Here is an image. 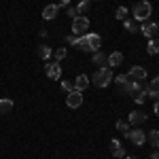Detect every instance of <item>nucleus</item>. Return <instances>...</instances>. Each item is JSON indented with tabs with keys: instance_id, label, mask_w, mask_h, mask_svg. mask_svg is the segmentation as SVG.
Segmentation results:
<instances>
[{
	"instance_id": "f257e3e1",
	"label": "nucleus",
	"mask_w": 159,
	"mask_h": 159,
	"mask_svg": "<svg viewBox=\"0 0 159 159\" xmlns=\"http://www.w3.org/2000/svg\"><path fill=\"white\" fill-rule=\"evenodd\" d=\"M74 47H79L81 51H87V53H96V51L102 49V38L98 34H83V36H76V43Z\"/></svg>"
},
{
	"instance_id": "f03ea898",
	"label": "nucleus",
	"mask_w": 159,
	"mask_h": 159,
	"mask_svg": "<svg viewBox=\"0 0 159 159\" xmlns=\"http://www.w3.org/2000/svg\"><path fill=\"white\" fill-rule=\"evenodd\" d=\"M151 13H153V7H151V2H147V0H142V2H136L134 9H132V15H134L136 21H147Z\"/></svg>"
},
{
	"instance_id": "7ed1b4c3",
	"label": "nucleus",
	"mask_w": 159,
	"mask_h": 159,
	"mask_svg": "<svg viewBox=\"0 0 159 159\" xmlns=\"http://www.w3.org/2000/svg\"><path fill=\"white\" fill-rule=\"evenodd\" d=\"M112 79H115V76H112V72H110V68L106 66V68H98V70H96L93 79H91V83H93L96 87H106Z\"/></svg>"
},
{
	"instance_id": "20e7f679",
	"label": "nucleus",
	"mask_w": 159,
	"mask_h": 159,
	"mask_svg": "<svg viewBox=\"0 0 159 159\" xmlns=\"http://www.w3.org/2000/svg\"><path fill=\"white\" fill-rule=\"evenodd\" d=\"M89 28V19H87L85 15H79V17H74L72 19V34L74 36H83V34H87L85 30Z\"/></svg>"
},
{
	"instance_id": "39448f33",
	"label": "nucleus",
	"mask_w": 159,
	"mask_h": 159,
	"mask_svg": "<svg viewBox=\"0 0 159 159\" xmlns=\"http://www.w3.org/2000/svg\"><path fill=\"white\" fill-rule=\"evenodd\" d=\"M127 138H129V142L136 144V147H142V144L147 142V134H144L140 127H132L129 134H127Z\"/></svg>"
},
{
	"instance_id": "423d86ee",
	"label": "nucleus",
	"mask_w": 159,
	"mask_h": 159,
	"mask_svg": "<svg viewBox=\"0 0 159 159\" xmlns=\"http://www.w3.org/2000/svg\"><path fill=\"white\" fill-rule=\"evenodd\" d=\"M66 104H68V108H79L81 104H83V91H68V98H66Z\"/></svg>"
},
{
	"instance_id": "0eeeda50",
	"label": "nucleus",
	"mask_w": 159,
	"mask_h": 159,
	"mask_svg": "<svg viewBox=\"0 0 159 159\" xmlns=\"http://www.w3.org/2000/svg\"><path fill=\"white\" fill-rule=\"evenodd\" d=\"M144 121H147V112H142V110H134V112H129V117H127V123L134 125V127L142 125Z\"/></svg>"
},
{
	"instance_id": "6e6552de",
	"label": "nucleus",
	"mask_w": 159,
	"mask_h": 159,
	"mask_svg": "<svg viewBox=\"0 0 159 159\" xmlns=\"http://www.w3.org/2000/svg\"><path fill=\"white\" fill-rule=\"evenodd\" d=\"M140 30H142V34H144V36L151 40V38H153V36L159 32V25L155 24V21H148V19H147V21L142 24V28H140Z\"/></svg>"
},
{
	"instance_id": "1a4fd4ad",
	"label": "nucleus",
	"mask_w": 159,
	"mask_h": 159,
	"mask_svg": "<svg viewBox=\"0 0 159 159\" xmlns=\"http://www.w3.org/2000/svg\"><path fill=\"white\" fill-rule=\"evenodd\" d=\"M148 98V93H147V85H142V81L138 83V87H136V91H134V96H132V100H136L138 104H144Z\"/></svg>"
},
{
	"instance_id": "9d476101",
	"label": "nucleus",
	"mask_w": 159,
	"mask_h": 159,
	"mask_svg": "<svg viewBox=\"0 0 159 159\" xmlns=\"http://www.w3.org/2000/svg\"><path fill=\"white\" fill-rule=\"evenodd\" d=\"M127 76H129V81H144L147 79V70L142 66H134V68H129Z\"/></svg>"
},
{
	"instance_id": "9b49d317",
	"label": "nucleus",
	"mask_w": 159,
	"mask_h": 159,
	"mask_svg": "<svg viewBox=\"0 0 159 159\" xmlns=\"http://www.w3.org/2000/svg\"><path fill=\"white\" fill-rule=\"evenodd\" d=\"M45 72H47V76H49V79L57 81V79L61 76V68H60V64L55 61V64H47V66H45Z\"/></svg>"
},
{
	"instance_id": "f8f14e48",
	"label": "nucleus",
	"mask_w": 159,
	"mask_h": 159,
	"mask_svg": "<svg viewBox=\"0 0 159 159\" xmlns=\"http://www.w3.org/2000/svg\"><path fill=\"white\" fill-rule=\"evenodd\" d=\"M110 155H112V157H117V159L125 157V148H123V144L117 140V138H115V140H110Z\"/></svg>"
},
{
	"instance_id": "ddd939ff",
	"label": "nucleus",
	"mask_w": 159,
	"mask_h": 159,
	"mask_svg": "<svg viewBox=\"0 0 159 159\" xmlns=\"http://www.w3.org/2000/svg\"><path fill=\"white\" fill-rule=\"evenodd\" d=\"M89 83H91V79H89L87 74H79V76L74 79V89H76V91H85L87 87H89Z\"/></svg>"
},
{
	"instance_id": "4468645a",
	"label": "nucleus",
	"mask_w": 159,
	"mask_h": 159,
	"mask_svg": "<svg viewBox=\"0 0 159 159\" xmlns=\"http://www.w3.org/2000/svg\"><path fill=\"white\" fill-rule=\"evenodd\" d=\"M91 60H93V64L100 66V68H106V66H108V55H106L104 51H96Z\"/></svg>"
},
{
	"instance_id": "2eb2a0df",
	"label": "nucleus",
	"mask_w": 159,
	"mask_h": 159,
	"mask_svg": "<svg viewBox=\"0 0 159 159\" xmlns=\"http://www.w3.org/2000/svg\"><path fill=\"white\" fill-rule=\"evenodd\" d=\"M57 13H60V7H57V4H47V7L43 9V17H45V19H55Z\"/></svg>"
},
{
	"instance_id": "dca6fc26",
	"label": "nucleus",
	"mask_w": 159,
	"mask_h": 159,
	"mask_svg": "<svg viewBox=\"0 0 159 159\" xmlns=\"http://www.w3.org/2000/svg\"><path fill=\"white\" fill-rule=\"evenodd\" d=\"M138 83H140V81H127V83H123V85H119V87H121L123 93L134 96V91H136V87H138Z\"/></svg>"
},
{
	"instance_id": "f3484780",
	"label": "nucleus",
	"mask_w": 159,
	"mask_h": 159,
	"mask_svg": "<svg viewBox=\"0 0 159 159\" xmlns=\"http://www.w3.org/2000/svg\"><path fill=\"white\" fill-rule=\"evenodd\" d=\"M11 110H13V100L0 98V115H9Z\"/></svg>"
},
{
	"instance_id": "a211bd4d",
	"label": "nucleus",
	"mask_w": 159,
	"mask_h": 159,
	"mask_svg": "<svg viewBox=\"0 0 159 159\" xmlns=\"http://www.w3.org/2000/svg\"><path fill=\"white\" fill-rule=\"evenodd\" d=\"M121 64H123V55L119 51H115V53L108 55V66H121Z\"/></svg>"
},
{
	"instance_id": "6ab92c4d",
	"label": "nucleus",
	"mask_w": 159,
	"mask_h": 159,
	"mask_svg": "<svg viewBox=\"0 0 159 159\" xmlns=\"http://www.w3.org/2000/svg\"><path fill=\"white\" fill-rule=\"evenodd\" d=\"M148 142L153 148H159V129H151L148 132Z\"/></svg>"
},
{
	"instance_id": "aec40b11",
	"label": "nucleus",
	"mask_w": 159,
	"mask_h": 159,
	"mask_svg": "<svg viewBox=\"0 0 159 159\" xmlns=\"http://www.w3.org/2000/svg\"><path fill=\"white\" fill-rule=\"evenodd\" d=\"M38 57H40V60H49L51 57V47L40 45V47H38Z\"/></svg>"
},
{
	"instance_id": "412c9836",
	"label": "nucleus",
	"mask_w": 159,
	"mask_h": 159,
	"mask_svg": "<svg viewBox=\"0 0 159 159\" xmlns=\"http://www.w3.org/2000/svg\"><path fill=\"white\" fill-rule=\"evenodd\" d=\"M147 51L151 53V55H157V53H159V40L151 38V40H148V47H147Z\"/></svg>"
},
{
	"instance_id": "4be33fe9",
	"label": "nucleus",
	"mask_w": 159,
	"mask_h": 159,
	"mask_svg": "<svg viewBox=\"0 0 159 159\" xmlns=\"http://www.w3.org/2000/svg\"><path fill=\"white\" fill-rule=\"evenodd\" d=\"M117 129H119L123 136H127L132 127H129V123H127V121H121V119H119V121H117Z\"/></svg>"
},
{
	"instance_id": "5701e85b",
	"label": "nucleus",
	"mask_w": 159,
	"mask_h": 159,
	"mask_svg": "<svg viewBox=\"0 0 159 159\" xmlns=\"http://www.w3.org/2000/svg\"><path fill=\"white\" fill-rule=\"evenodd\" d=\"M89 7H91V0H81L79 7H76V13H83V15H85V13L89 11Z\"/></svg>"
},
{
	"instance_id": "b1692460",
	"label": "nucleus",
	"mask_w": 159,
	"mask_h": 159,
	"mask_svg": "<svg viewBox=\"0 0 159 159\" xmlns=\"http://www.w3.org/2000/svg\"><path fill=\"white\" fill-rule=\"evenodd\" d=\"M127 7H119V9H117V13H115V17H117V19H119V21H125V19H127Z\"/></svg>"
},
{
	"instance_id": "393cba45",
	"label": "nucleus",
	"mask_w": 159,
	"mask_h": 159,
	"mask_svg": "<svg viewBox=\"0 0 159 159\" xmlns=\"http://www.w3.org/2000/svg\"><path fill=\"white\" fill-rule=\"evenodd\" d=\"M123 25H125V30H127V32H136V30H138V28H136V19H125Z\"/></svg>"
},
{
	"instance_id": "a878e982",
	"label": "nucleus",
	"mask_w": 159,
	"mask_h": 159,
	"mask_svg": "<svg viewBox=\"0 0 159 159\" xmlns=\"http://www.w3.org/2000/svg\"><path fill=\"white\" fill-rule=\"evenodd\" d=\"M112 81H115L117 85H123V83H127V81H129V76H127V74H119V76H115Z\"/></svg>"
},
{
	"instance_id": "bb28decb",
	"label": "nucleus",
	"mask_w": 159,
	"mask_h": 159,
	"mask_svg": "<svg viewBox=\"0 0 159 159\" xmlns=\"http://www.w3.org/2000/svg\"><path fill=\"white\" fill-rule=\"evenodd\" d=\"M53 55H55V61H61V60H64V57H66V49L61 47V49H57V51H55V53H53Z\"/></svg>"
},
{
	"instance_id": "cd10ccee",
	"label": "nucleus",
	"mask_w": 159,
	"mask_h": 159,
	"mask_svg": "<svg viewBox=\"0 0 159 159\" xmlns=\"http://www.w3.org/2000/svg\"><path fill=\"white\" fill-rule=\"evenodd\" d=\"M61 89H64V91H72V89H74V83H68V81H61Z\"/></svg>"
},
{
	"instance_id": "c85d7f7f",
	"label": "nucleus",
	"mask_w": 159,
	"mask_h": 159,
	"mask_svg": "<svg viewBox=\"0 0 159 159\" xmlns=\"http://www.w3.org/2000/svg\"><path fill=\"white\" fill-rule=\"evenodd\" d=\"M68 4H70V0H60L57 2V7H68Z\"/></svg>"
},
{
	"instance_id": "c756f323",
	"label": "nucleus",
	"mask_w": 159,
	"mask_h": 159,
	"mask_svg": "<svg viewBox=\"0 0 159 159\" xmlns=\"http://www.w3.org/2000/svg\"><path fill=\"white\" fill-rule=\"evenodd\" d=\"M153 110H155V115H159V98H157V102H155V106H153Z\"/></svg>"
},
{
	"instance_id": "7c9ffc66",
	"label": "nucleus",
	"mask_w": 159,
	"mask_h": 159,
	"mask_svg": "<svg viewBox=\"0 0 159 159\" xmlns=\"http://www.w3.org/2000/svg\"><path fill=\"white\" fill-rule=\"evenodd\" d=\"M148 159H159V153H153V155H151Z\"/></svg>"
},
{
	"instance_id": "2f4dec72",
	"label": "nucleus",
	"mask_w": 159,
	"mask_h": 159,
	"mask_svg": "<svg viewBox=\"0 0 159 159\" xmlns=\"http://www.w3.org/2000/svg\"><path fill=\"white\" fill-rule=\"evenodd\" d=\"M125 159H136V157H132V155H125Z\"/></svg>"
}]
</instances>
